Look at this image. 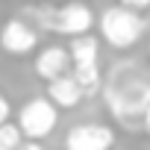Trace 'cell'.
Segmentation results:
<instances>
[{"mask_svg":"<svg viewBox=\"0 0 150 150\" xmlns=\"http://www.w3.org/2000/svg\"><path fill=\"white\" fill-rule=\"evenodd\" d=\"M100 27V35L103 41H109V47L115 50H129L141 33H144V18L127 6H109L100 12V18L94 21Z\"/></svg>","mask_w":150,"mask_h":150,"instance_id":"6da1fadb","label":"cell"},{"mask_svg":"<svg viewBox=\"0 0 150 150\" xmlns=\"http://www.w3.org/2000/svg\"><path fill=\"white\" fill-rule=\"evenodd\" d=\"M103 100L118 121L141 118V112L150 106V83L141 77H132L127 83H109L103 91Z\"/></svg>","mask_w":150,"mask_h":150,"instance_id":"7a4b0ae2","label":"cell"},{"mask_svg":"<svg viewBox=\"0 0 150 150\" xmlns=\"http://www.w3.org/2000/svg\"><path fill=\"white\" fill-rule=\"evenodd\" d=\"M59 109L47 97H33L18 109V129L27 141H41L56 129Z\"/></svg>","mask_w":150,"mask_h":150,"instance_id":"3957f363","label":"cell"},{"mask_svg":"<svg viewBox=\"0 0 150 150\" xmlns=\"http://www.w3.org/2000/svg\"><path fill=\"white\" fill-rule=\"evenodd\" d=\"M115 129L109 124H74L65 132V150H112Z\"/></svg>","mask_w":150,"mask_h":150,"instance_id":"277c9868","label":"cell"},{"mask_svg":"<svg viewBox=\"0 0 150 150\" xmlns=\"http://www.w3.org/2000/svg\"><path fill=\"white\" fill-rule=\"evenodd\" d=\"M94 27V12L88 3L83 0H71L65 6H56V33L59 35H86L88 30Z\"/></svg>","mask_w":150,"mask_h":150,"instance_id":"5b68a950","label":"cell"},{"mask_svg":"<svg viewBox=\"0 0 150 150\" xmlns=\"http://www.w3.org/2000/svg\"><path fill=\"white\" fill-rule=\"evenodd\" d=\"M35 44H38V30L21 18H9L0 30V47L9 56H27L35 50Z\"/></svg>","mask_w":150,"mask_h":150,"instance_id":"8992f818","label":"cell"},{"mask_svg":"<svg viewBox=\"0 0 150 150\" xmlns=\"http://www.w3.org/2000/svg\"><path fill=\"white\" fill-rule=\"evenodd\" d=\"M68 71H71V59H68V50L62 44H50V47H44L35 56V74L44 83L62 77V74H68Z\"/></svg>","mask_w":150,"mask_h":150,"instance_id":"52a82bcc","label":"cell"},{"mask_svg":"<svg viewBox=\"0 0 150 150\" xmlns=\"http://www.w3.org/2000/svg\"><path fill=\"white\" fill-rule=\"evenodd\" d=\"M47 100L56 109H74V106L83 103V91H80L77 83H74L71 74H62V77L47 83Z\"/></svg>","mask_w":150,"mask_h":150,"instance_id":"ba28073f","label":"cell"},{"mask_svg":"<svg viewBox=\"0 0 150 150\" xmlns=\"http://www.w3.org/2000/svg\"><path fill=\"white\" fill-rule=\"evenodd\" d=\"M68 50V59L71 65H97V56H100V41L86 33V35H74L71 44L65 47Z\"/></svg>","mask_w":150,"mask_h":150,"instance_id":"9c48e42d","label":"cell"},{"mask_svg":"<svg viewBox=\"0 0 150 150\" xmlns=\"http://www.w3.org/2000/svg\"><path fill=\"white\" fill-rule=\"evenodd\" d=\"M71 77H74V83L80 86L83 97H91V94H97L103 88V77H100V68L97 65H74Z\"/></svg>","mask_w":150,"mask_h":150,"instance_id":"30bf717a","label":"cell"},{"mask_svg":"<svg viewBox=\"0 0 150 150\" xmlns=\"http://www.w3.org/2000/svg\"><path fill=\"white\" fill-rule=\"evenodd\" d=\"M24 141L18 124L6 121V124H0V150H18V144Z\"/></svg>","mask_w":150,"mask_h":150,"instance_id":"8fae6325","label":"cell"},{"mask_svg":"<svg viewBox=\"0 0 150 150\" xmlns=\"http://www.w3.org/2000/svg\"><path fill=\"white\" fill-rule=\"evenodd\" d=\"M30 12L35 15V24H38V30L56 33V6L44 3V6H35V9H30Z\"/></svg>","mask_w":150,"mask_h":150,"instance_id":"7c38bea8","label":"cell"},{"mask_svg":"<svg viewBox=\"0 0 150 150\" xmlns=\"http://www.w3.org/2000/svg\"><path fill=\"white\" fill-rule=\"evenodd\" d=\"M9 118H12V103L6 100V94H3V91H0V124H6Z\"/></svg>","mask_w":150,"mask_h":150,"instance_id":"4fadbf2b","label":"cell"},{"mask_svg":"<svg viewBox=\"0 0 150 150\" xmlns=\"http://www.w3.org/2000/svg\"><path fill=\"white\" fill-rule=\"evenodd\" d=\"M118 6H127V9H132V12H144V9L150 6V0H118Z\"/></svg>","mask_w":150,"mask_h":150,"instance_id":"5bb4252c","label":"cell"},{"mask_svg":"<svg viewBox=\"0 0 150 150\" xmlns=\"http://www.w3.org/2000/svg\"><path fill=\"white\" fill-rule=\"evenodd\" d=\"M18 150H44V144L41 141H21Z\"/></svg>","mask_w":150,"mask_h":150,"instance_id":"9a60e30c","label":"cell"},{"mask_svg":"<svg viewBox=\"0 0 150 150\" xmlns=\"http://www.w3.org/2000/svg\"><path fill=\"white\" fill-rule=\"evenodd\" d=\"M141 124H144V129L150 132V106H147V109L141 112Z\"/></svg>","mask_w":150,"mask_h":150,"instance_id":"2e32d148","label":"cell"}]
</instances>
